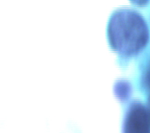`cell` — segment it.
<instances>
[{"mask_svg":"<svg viewBox=\"0 0 150 133\" xmlns=\"http://www.w3.org/2000/svg\"><path fill=\"white\" fill-rule=\"evenodd\" d=\"M113 44L125 53L139 49L146 41V31L139 17L134 14H124L113 19L111 25Z\"/></svg>","mask_w":150,"mask_h":133,"instance_id":"obj_1","label":"cell"}]
</instances>
